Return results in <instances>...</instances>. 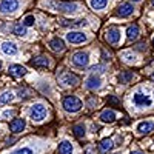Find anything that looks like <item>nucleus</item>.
I'll use <instances>...</instances> for the list:
<instances>
[{
    "label": "nucleus",
    "mask_w": 154,
    "mask_h": 154,
    "mask_svg": "<svg viewBox=\"0 0 154 154\" xmlns=\"http://www.w3.org/2000/svg\"><path fill=\"white\" fill-rule=\"evenodd\" d=\"M51 5L54 6L56 11L65 12V14H69V16H74L82 11V5L75 3V2H53Z\"/></svg>",
    "instance_id": "1"
},
{
    "label": "nucleus",
    "mask_w": 154,
    "mask_h": 154,
    "mask_svg": "<svg viewBox=\"0 0 154 154\" xmlns=\"http://www.w3.org/2000/svg\"><path fill=\"white\" fill-rule=\"evenodd\" d=\"M133 103L137 108H149L154 103V100H152L151 96L145 94L143 91H136L133 94Z\"/></svg>",
    "instance_id": "2"
},
{
    "label": "nucleus",
    "mask_w": 154,
    "mask_h": 154,
    "mask_svg": "<svg viewBox=\"0 0 154 154\" xmlns=\"http://www.w3.org/2000/svg\"><path fill=\"white\" fill-rule=\"evenodd\" d=\"M46 114H48V109L43 103H34L29 109V117L32 119V122H42L45 117H46Z\"/></svg>",
    "instance_id": "3"
},
{
    "label": "nucleus",
    "mask_w": 154,
    "mask_h": 154,
    "mask_svg": "<svg viewBox=\"0 0 154 154\" xmlns=\"http://www.w3.org/2000/svg\"><path fill=\"white\" fill-rule=\"evenodd\" d=\"M63 108L68 112H77V111L82 109V100L75 96H68L63 100Z\"/></svg>",
    "instance_id": "4"
},
{
    "label": "nucleus",
    "mask_w": 154,
    "mask_h": 154,
    "mask_svg": "<svg viewBox=\"0 0 154 154\" xmlns=\"http://www.w3.org/2000/svg\"><path fill=\"white\" fill-rule=\"evenodd\" d=\"M20 8V0H2L0 2V12L5 16L12 14Z\"/></svg>",
    "instance_id": "5"
},
{
    "label": "nucleus",
    "mask_w": 154,
    "mask_h": 154,
    "mask_svg": "<svg viewBox=\"0 0 154 154\" xmlns=\"http://www.w3.org/2000/svg\"><path fill=\"white\" fill-rule=\"evenodd\" d=\"M59 83L62 86H75V85H79V77L72 72L65 71V72L59 74Z\"/></svg>",
    "instance_id": "6"
},
{
    "label": "nucleus",
    "mask_w": 154,
    "mask_h": 154,
    "mask_svg": "<svg viewBox=\"0 0 154 154\" xmlns=\"http://www.w3.org/2000/svg\"><path fill=\"white\" fill-rule=\"evenodd\" d=\"M71 60H72V63L75 66L83 68V66H86L89 63V56H88V53H85V51H77V53L72 54Z\"/></svg>",
    "instance_id": "7"
},
{
    "label": "nucleus",
    "mask_w": 154,
    "mask_h": 154,
    "mask_svg": "<svg viewBox=\"0 0 154 154\" xmlns=\"http://www.w3.org/2000/svg\"><path fill=\"white\" fill-rule=\"evenodd\" d=\"M66 40L69 43H74V45H79V43H85L88 42V35L82 31H69L66 34Z\"/></svg>",
    "instance_id": "8"
},
{
    "label": "nucleus",
    "mask_w": 154,
    "mask_h": 154,
    "mask_svg": "<svg viewBox=\"0 0 154 154\" xmlns=\"http://www.w3.org/2000/svg\"><path fill=\"white\" fill-rule=\"evenodd\" d=\"M120 38H122V32L119 28H109L106 31V40L111 45H119L120 43Z\"/></svg>",
    "instance_id": "9"
},
{
    "label": "nucleus",
    "mask_w": 154,
    "mask_h": 154,
    "mask_svg": "<svg viewBox=\"0 0 154 154\" xmlns=\"http://www.w3.org/2000/svg\"><path fill=\"white\" fill-rule=\"evenodd\" d=\"M0 49H2V53L5 56H17V53H19L16 43H12V42H2Z\"/></svg>",
    "instance_id": "10"
},
{
    "label": "nucleus",
    "mask_w": 154,
    "mask_h": 154,
    "mask_svg": "<svg viewBox=\"0 0 154 154\" xmlns=\"http://www.w3.org/2000/svg\"><path fill=\"white\" fill-rule=\"evenodd\" d=\"M134 12V6L131 5V3H120L119 5V8H117V11H116V14H117L119 17H128V16H131Z\"/></svg>",
    "instance_id": "11"
},
{
    "label": "nucleus",
    "mask_w": 154,
    "mask_h": 154,
    "mask_svg": "<svg viewBox=\"0 0 154 154\" xmlns=\"http://www.w3.org/2000/svg\"><path fill=\"white\" fill-rule=\"evenodd\" d=\"M137 133L140 134H149L154 131V122L152 120H143V122H140L137 123Z\"/></svg>",
    "instance_id": "12"
},
{
    "label": "nucleus",
    "mask_w": 154,
    "mask_h": 154,
    "mask_svg": "<svg viewBox=\"0 0 154 154\" xmlns=\"http://www.w3.org/2000/svg\"><path fill=\"white\" fill-rule=\"evenodd\" d=\"M85 86L88 89H99L102 86V79H100L99 75L93 74V75H89L88 79L85 80Z\"/></svg>",
    "instance_id": "13"
},
{
    "label": "nucleus",
    "mask_w": 154,
    "mask_h": 154,
    "mask_svg": "<svg viewBox=\"0 0 154 154\" xmlns=\"http://www.w3.org/2000/svg\"><path fill=\"white\" fill-rule=\"evenodd\" d=\"M25 126H26V122L23 119H14L9 123V130L11 133H22L25 130Z\"/></svg>",
    "instance_id": "14"
},
{
    "label": "nucleus",
    "mask_w": 154,
    "mask_h": 154,
    "mask_svg": "<svg viewBox=\"0 0 154 154\" xmlns=\"http://www.w3.org/2000/svg\"><path fill=\"white\" fill-rule=\"evenodd\" d=\"M8 71L14 79H20V77H23L25 74H26V68L22 66V65H11Z\"/></svg>",
    "instance_id": "15"
},
{
    "label": "nucleus",
    "mask_w": 154,
    "mask_h": 154,
    "mask_svg": "<svg viewBox=\"0 0 154 154\" xmlns=\"http://www.w3.org/2000/svg\"><path fill=\"white\" fill-rule=\"evenodd\" d=\"M31 65L35 68H46V66H49V57L48 56H38V57L31 60Z\"/></svg>",
    "instance_id": "16"
},
{
    "label": "nucleus",
    "mask_w": 154,
    "mask_h": 154,
    "mask_svg": "<svg viewBox=\"0 0 154 154\" xmlns=\"http://www.w3.org/2000/svg\"><path fill=\"white\" fill-rule=\"evenodd\" d=\"M49 48L53 51H56V53H62V51L65 49V42H63L62 38L56 37V38H53V40L49 42Z\"/></svg>",
    "instance_id": "17"
},
{
    "label": "nucleus",
    "mask_w": 154,
    "mask_h": 154,
    "mask_svg": "<svg viewBox=\"0 0 154 154\" xmlns=\"http://www.w3.org/2000/svg\"><path fill=\"white\" fill-rule=\"evenodd\" d=\"M116 117H117V114H116L112 109H105L100 114V120L105 122V123H112L116 120Z\"/></svg>",
    "instance_id": "18"
},
{
    "label": "nucleus",
    "mask_w": 154,
    "mask_h": 154,
    "mask_svg": "<svg viewBox=\"0 0 154 154\" xmlns=\"http://www.w3.org/2000/svg\"><path fill=\"white\" fill-rule=\"evenodd\" d=\"M72 143L68 140H63L59 143V154H72Z\"/></svg>",
    "instance_id": "19"
},
{
    "label": "nucleus",
    "mask_w": 154,
    "mask_h": 154,
    "mask_svg": "<svg viewBox=\"0 0 154 154\" xmlns=\"http://www.w3.org/2000/svg\"><path fill=\"white\" fill-rule=\"evenodd\" d=\"M108 2L109 0H89V5H91V8L96 9V11H102V9L106 8Z\"/></svg>",
    "instance_id": "20"
},
{
    "label": "nucleus",
    "mask_w": 154,
    "mask_h": 154,
    "mask_svg": "<svg viewBox=\"0 0 154 154\" xmlns=\"http://www.w3.org/2000/svg\"><path fill=\"white\" fill-rule=\"evenodd\" d=\"M114 148V142L111 139H103L100 142V145H99V149L102 151V152H108V151H111Z\"/></svg>",
    "instance_id": "21"
},
{
    "label": "nucleus",
    "mask_w": 154,
    "mask_h": 154,
    "mask_svg": "<svg viewBox=\"0 0 154 154\" xmlns=\"http://www.w3.org/2000/svg\"><path fill=\"white\" fill-rule=\"evenodd\" d=\"M126 37H128V40H136L139 37V26L137 25H131V26L126 29Z\"/></svg>",
    "instance_id": "22"
},
{
    "label": "nucleus",
    "mask_w": 154,
    "mask_h": 154,
    "mask_svg": "<svg viewBox=\"0 0 154 154\" xmlns=\"http://www.w3.org/2000/svg\"><path fill=\"white\" fill-rule=\"evenodd\" d=\"M133 79H134V74L130 72V71H123V72L119 75V82H120V83H130Z\"/></svg>",
    "instance_id": "23"
},
{
    "label": "nucleus",
    "mask_w": 154,
    "mask_h": 154,
    "mask_svg": "<svg viewBox=\"0 0 154 154\" xmlns=\"http://www.w3.org/2000/svg\"><path fill=\"white\" fill-rule=\"evenodd\" d=\"M85 133H86V130H85V125L83 123H77L74 126V134H75L77 139H83L85 137Z\"/></svg>",
    "instance_id": "24"
},
{
    "label": "nucleus",
    "mask_w": 154,
    "mask_h": 154,
    "mask_svg": "<svg viewBox=\"0 0 154 154\" xmlns=\"http://www.w3.org/2000/svg\"><path fill=\"white\" fill-rule=\"evenodd\" d=\"M122 59L126 63H136L137 62V57L131 53V51H123V53H122Z\"/></svg>",
    "instance_id": "25"
},
{
    "label": "nucleus",
    "mask_w": 154,
    "mask_h": 154,
    "mask_svg": "<svg viewBox=\"0 0 154 154\" xmlns=\"http://www.w3.org/2000/svg\"><path fill=\"white\" fill-rule=\"evenodd\" d=\"M12 99H14L12 91H5L0 94V103H9V102H12Z\"/></svg>",
    "instance_id": "26"
},
{
    "label": "nucleus",
    "mask_w": 154,
    "mask_h": 154,
    "mask_svg": "<svg viewBox=\"0 0 154 154\" xmlns=\"http://www.w3.org/2000/svg\"><path fill=\"white\" fill-rule=\"evenodd\" d=\"M14 34L16 35H20V37H23V35H26L28 32H26V26H23V25H16L14 26Z\"/></svg>",
    "instance_id": "27"
},
{
    "label": "nucleus",
    "mask_w": 154,
    "mask_h": 154,
    "mask_svg": "<svg viewBox=\"0 0 154 154\" xmlns=\"http://www.w3.org/2000/svg\"><path fill=\"white\" fill-rule=\"evenodd\" d=\"M11 154H34V149L29 148V146H23L20 149H16L14 152H11Z\"/></svg>",
    "instance_id": "28"
},
{
    "label": "nucleus",
    "mask_w": 154,
    "mask_h": 154,
    "mask_svg": "<svg viewBox=\"0 0 154 154\" xmlns=\"http://www.w3.org/2000/svg\"><path fill=\"white\" fill-rule=\"evenodd\" d=\"M35 23V17L34 16H26L23 19V26H32Z\"/></svg>",
    "instance_id": "29"
},
{
    "label": "nucleus",
    "mask_w": 154,
    "mask_h": 154,
    "mask_svg": "<svg viewBox=\"0 0 154 154\" xmlns=\"http://www.w3.org/2000/svg\"><path fill=\"white\" fill-rule=\"evenodd\" d=\"M89 71H93L94 74L96 72H105L106 68H105V65H94V66H91V69H89Z\"/></svg>",
    "instance_id": "30"
},
{
    "label": "nucleus",
    "mask_w": 154,
    "mask_h": 154,
    "mask_svg": "<svg viewBox=\"0 0 154 154\" xmlns=\"http://www.w3.org/2000/svg\"><path fill=\"white\" fill-rule=\"evenodd\" d=\"M28 94H29V91H28V89H25V88L19 91V97H20V99H26V97H29Z\"/></svg>",
    "instance_id": "31"
},
{
    "label": "nucleus",
    "mask_w": 154,
    "mask_h": 154,
    "mask_svg": "<svg viewBox=\"0 0 154 154\" xmlns=\"http://www.w3.org/2000/svg\"><path fill=\"white\" fill-rule=\"evenodd\" d=\"M12 116H14V111H12V109H6V111L2 114V117H3V119H8V117H12Z\"/></svg>",
    "instance_id": "32"
},
{
    "label": "nucleus",
    "mask_w": 154,
    "mask_h": 154,
    "mask_svg": "<svg viewBox=\"0 0 154 154\" xmlns=\"http://www.w3.org/2000/svg\"><path fill=\"white\" fill-rule=\"evenodd\" d=\"M102 59H103L105 62H108V60H111V53H106V51L103 49V51H102Z\"/></svg>",
    "instance_id": "33"
},
{
    "label": "nucleus",
    "mask_w": 154,
    "mask_h": 154,
    "mask_svg": "<svg viewBox=\"0 0 154 154\" xmlns=\"http://www.w3.org/2000/svg\"><path fill=\"white\" fill-rule=\"evenodd\" d=\"M108 103H111V105H119V100H117V97L109 96V97H108Z\"/></svg>",
    "instance_id": "34"
},
{
    "label": "nucleus",
    "mask_w": 154,
    "mask_h": 154,
    "mask_svg": "<svg viewBox=\"0 0 154 154\" xmlns=\"http://www.w3.org/2000/svg\"><path fill=\"white\" fill-rule=\"evenodd\" d=\"M136 49H139V51H146V43H145V42L137 43V45H136Z\"/></svg>",
    "instance_id": "35"
},
{
    "label": "nucleus",
    "mask_w": 154,
    "mask_h": 154,
    "mask_svg": "<svg viewBox=\"0 0 154 154\" xmlns=\"http://www.w3.org/2000/svg\"><path fill=\"white\" fill-rule=\"evenodd\" d=\"M88 105H89V106H94V105H97V99L91 97V99L88 100Z\"/></svg>",
    "instance_id": "36"
},
{
    "label": "nucleus",
    "mask_w": 154,
    "mask_h": 154,
    "mask_svg": "<svg viewBox=\"0 0 154 154\" xmlns=\"http://www.w3.org/2000/svg\"><path fill=\"white\" fill-rule=\"evenodd\" d=\"M131 154H145V152H143V151H133Z\"/></svg>",
    "instance_id": "37"
},
{
    "label": "nucleus",
    "mask_w": 154,
    "mask_h": 154,
    "mask_svg": "<svg viewBox=\"0 0 154 154\" xmlns=\"http://www.w3.org/2000/svg\"><path fill=\"white\" fill-rule=\"evenodd\" d=\"M151 80L154 82V74H151Z\"/></svg>",
    "instance_id": "38"
},
{
    "label": "nucleus",
    "mask_w": 154,
    "mask_h": 154,
    "mask_svg": "<svg viewBox=\"0 0 154 154\" xmlns=\"http://www.w3.org/2000/svg\"><path fill=\"white\" fill-rule=\"evenodd\" d=\"M0 68H2V62H0Z\"/></svg>",
    "instance_id": "39"
},
{
    "label": "nucleus",
    "mask_w": 154,
    "mask_h": 154,
    "mask_svg": "<svg viewBox=\"0 0 154 154\" xmlns=\"http://www.w3.org/2000/svg\"><path fill=\"white\" fill-rule=\"evenodd\" d=\"M134 2H140V0H134Z\"/></svg>",
    "instance_id": "40"
},
{
    "label": "nucleus",
    "mask_w": 154,
    "mask_h": 154,
    "mask_svg": "<svg viewBox=\"0 0 154 154\" xmlns=\"http://www.w3.org/2000/svg\"><path fill=\"white\" fill-rule=\"evenodd\" d=\"M152 45H154V38H152Z\"/></svg>",
    "instance_id": "41"
},
{
    "label": "nucleus",
    "mask_w": 154,
    "mask_h": 154,
    "mask_svg": "<svg viewBox=\"0 0 154 154\" xmlns=\"http://www.w3.org/2000/svg\"><path fill=\"white\" fill-rule=\"evenodd\" d=\"M152 5H154V0H152Z\"/></svg>",
    "instance_id": "42"
}]
</instances>
